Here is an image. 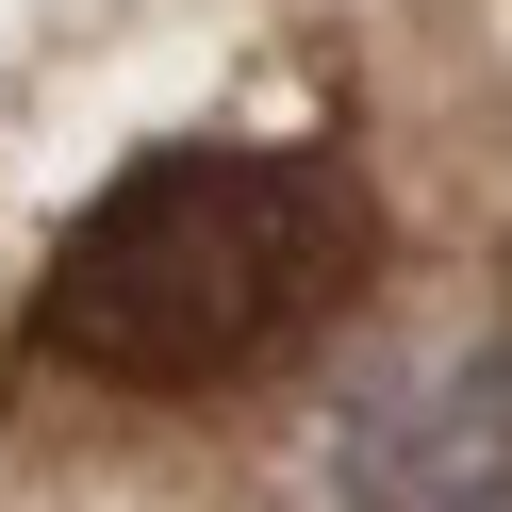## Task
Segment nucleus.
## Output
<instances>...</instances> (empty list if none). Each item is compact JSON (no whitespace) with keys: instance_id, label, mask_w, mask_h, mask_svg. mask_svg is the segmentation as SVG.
Here are the masks:
<instances>
[{"instance_id":"f03ea898","label":"nucleus","mask_w":512,"mask_h":512,"mask_svg":"<svg viewBox=\"0 0 512 512\" xmlns=\"http://www.w3.org/2000/svg\"><path fill=\"white\" fill-rule=\"evenodd\" d=\"M298 512H512V331H446L314 430Z\"/></svg>"},{"instance_id":"f257e3e1","label":"nucleus","mask_w":512,"mask_h":512,"mask_svg":"<svg viewBox=\"0 0 512 512\" xmlns=\"http://www.w3.org/2000/svg\"><path fill=\"white\" fill-rule=\"evenodd\" d=\"M364 265H380V199L331 149L182 133L50 232L17 347L50 380H100V397H215L248 364H298L364 298Z\"/></svg>"}]
</instances>
